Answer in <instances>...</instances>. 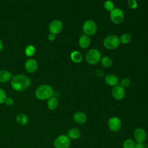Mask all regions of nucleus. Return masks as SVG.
I'll list each match as a JSON object with an SVG mask.
<instances>
[{
	"instance_id": "f257e3e1",
	"label": "nucleus",
	"mask_w": 148,
	"mask_h": 148,
	"mask_svg": "<svg viewBox=\"0 0 148 148\" xmlns=\"http://www.w3.org/2000/svg\"><path fill=\"white\" fill-rule=\"evenodd\" d=\"M31 80L24 75H17L12 77L11 86L16 91H23L29 88L31 85Z\"/></svg>"
},
{
	"instance_id": "f03ea898",
	"label": "nucleus",
	"mask_w": 148,
	"mask_h": 148,
	"mask_svg": "<svg viewBox=\"0 0 148 148\" xmlns=\"http://www.w3.org/2000/svg\"><path fill=\"white\" fill-rule=\"evenodd\" d=\"M54 95L53 88L48 84H42L39 86L35 91V96L39 100H46Z\"/></svg>"
},
{
	"instance_id": "7ed1b4c3",
	"label": "nucleus",
	"mask_w": 148,
	"mask_h": 148,
	"mask_svg": "<svg viewBox=\"0 0 148 148\" xmlns=\"http://www.w3.org/2000/svg\"><path fill=\"white\" fill-rule=\"evenodd\" d=\"M101 58V54L97 49L89 50L86 55V60L90 65H95L99 62Z\"/></svg>"
},
{
	"instance_id": "20e7f679",
	"label": "nucleus",
	"mask_w": 148,
	"mask_h": 148,
	"mask_svg": "<svg viewBox=\"0 0 148 148\" xmlns=\"http://www.w3.org/2000/svg\"><path fill=\"white\" fill-rule=\"evenodd\" d=\"M120 44V38L115 35H110L105 38L103 40V46L109 50L117 49Z\"/></svg>"
},
{
	"instance_id": "39448f33",
	"label": "nucleus",
	"mask_w": 148,
	"mask_h": 148,
	"mask_svg": "<svg viewBox=\"0 0 148 148\" xmlns=\"http://www.w3.org/2000/svg\"><path fill=\"white\" fill-rule=\"evenodd\" d=\"M55 148H69L71 146V139L65 135H61L57 136L54 141Z\"/></svg>"
},
{
	"instance_id": "423d86ee",
	"label": "nucleus",
	"mask_w": 148,
	"mask_h": 148,
	"mask_svg": "<svg viewBox=\"0 0 148 148\" xmlns=\"http://www.w3.org/2000/svg\"><path fill=\"white\" fill-rule=\"evenodd\" d=\"M97 30V26L94 21L88 20L84 23L83 25V31L85 35L87 36H92L96 33Z\"/></svg>"
},
{
	"instance_id": "0eeeda50",
	"label": "nucleus",
	"mask_w": 148,
	"mask_h": 148,
	"mask_svg": "<svg viewBox=\"0 0 148 148\" xmlns=\"http://www.w3.org/2000/svg\"><path fill=\"white\" fill-rule=\"evenodd\" d=\"M110 17L113 23L119 24L123 22L124 18V13L121 9L114 8L110 12Z\"/></svg>"
},
{
	"instance_id": "6e6552de",
	"label": "nucleus",
	"mask_w": 148,
	"mask_h": 148,
	"mask_svg": "<svg viewBox=\"0 0 148 148\" xmlns=\"http://www.w3.org/2000/svg\"><path fill=\"white\" fill-rule=\"evenodd\" d=\"M125 90L124 88L120 84H117L113 87L112 90V97L117 99L121 100L125 96Z\"/></svg>"
},
{
	"instance_id": "1a4fd4ad",
	"label": "nucleus",
	"mask_w": 148,
	"mask_h": 148,
	"mask_svg": "<svg viewBox=\"0 0 148 148\" xmlns=\"http://www.w3.org/2000/svg\"><path fill=\"white\" fill-rule=\"evenodd\" d=\"M63 28L62 22L59 20H54L52 21L49 26V29L50 33L57 34L60 33Z\"/></svg>"
},
{
	"instance_id": "9d476101",
	"label": "nucleus",
	"mask_w": 148,
	"mask_h": 148,
	"mask_svg": "<svg viewBox=\"0 0 148 148\" xmlns=\"http://www.w3.org/2000/svg\"><path fill=\"white\" fill-rule=\"evenodd\" d=\"M108 127L111 131L117 132L121 127V120L117 117H113L108 121Z\"/></svg>"
},
{
	"instance_id": "9b49d317",
	"label": "nucleus",
	"mask_w": 148,
	"mask_h": 148,
	"mask_svg": "<svg viewBox=\"0 0 148 148\" xmlns=\"http://www.w3.org/2000/svg\"><path fill=\"white\" fill-rule=\"evenodd\" d=\"M134 138L137 142L142 143L145 142L147 138V134L146 131L140 128H136L134 133Z\"/></svg>"
},
{
	"instance_id": "f8f14e48",
	"label": "nucleus",
	"mask_w": 148,
	"mask_h": 148,
	"mask_svg": "<svg viewBox=\"0 0 148 148\" xmlns=\"http://www.w3.org/2000/svg\"><path fill=\"white\" fill-rule=\"evenodd\" d=\"M25 68L27 72L29 73L35 72L38 69L37 61L34 59H29L25 63Z\"/></svg>"
},
{
	"instance_id": "ddd939ff",
	"label": "nucleus",
	"mask_w": 148,
	"mask_h": 148,
	"mask_svg": "<svg viewBox=\"0 0 148 148\" xmlns=\"http://www.w3.org/2000/svg\"><path fill=\"white\" fill-rule=\"evenodd\" d=\"M105 82L106 84L110 86H115L119 84V77L113 74H109L106 76L105 78Z\"/></svg>"
},
{
	"instance_id": "4468645a",
	"label": "nucleus",
	"mask_w": 148,
	"mask_h": 148,
	"mask_svg": "<svg viewBox=\"0 0 148 148\" xmlns=\"http://www.w3.org/2000/svg\"><path fill=\"white\" fill-rule=\"evenodd\" d=\"M91 43V40L89 36L83 35L81 36L79 39V45L82 49L87 48Z\"/></svg>"
},
{
	"instance_id": "2eb2a0df",
	"label": "nucleus",
	"mask_w": 148,
	"mask_h": 148,
	"mask_svg": "<svg viewBox=\"0 0 148 148\" xmlns=\"http://www.w3.org/2000/svg\"><path fill=\"white\" fill-rule=\"evenodd\" d=\"M87 119L86 114L82 112H77L73 115V120L77 124H83Z\"/></svg>"
},
{
	"instance_id": "dca6fc26",
	"label": "nucleus",
	"mask_w": 148,
	"mask_h": 148,
	"mask_svg": "<svg viewBox=\"0 0 148 148\" xmlns=\"http://www.w3.org/2000/svg\"><path fill=\"white\" fill-rule=\"evenodd\" d=\"M12 77V73L5 70L0 71V82L1 83H5L9 81Z\"/></svg>"
},
{
	"instance_id": "f3484780",
	"label": "nucleus",
	"mask_w": 148,
	"mask_h": 148,
	"mask_svg": "<svg viewBox=\"0 0 148 148\" xmlns=\"http://www.w3.org/2000/svg\"><path fill=\"white\" fill-rule=\"evenodd\" d=\"M67 136L72 139H77L81 136V132L77 128H73L69 129L67 132Z\"/></svg>"
},
{
	"instance_id": "a211bd4d",
	"label": "nucleus",
	"mask_w": 148,
	"mask_h": 148,
	"mask_svg": "<svg viewBox=\"0 0 148 148\" xmlns=\"http://www.w3.org/2000/svg\"><path fill=\"white\" fill-rule=\"evenodd\" d=\"M16 120L18 124L20 125H25L28 121V118L25 114L19 113L16 116Z\"/></svg>"
},
{
	"instance_id": "6ab92c4d",
	"label": "nucleus",
	"mask_w": 148,
	"mask_h": 148,
	"mask_svg": "<svg viewBox=\"0 0 148 148\" xmlns=\"http://www.w3.org/2000/svg\"><path fill=\"white\" fill-rule=\"evenodd\" d=\"M71 59L74 62H80L83 60V56L82 54L78 51H73L71 53Z\"/></svg>"
},
{
	"instance_id": "aec40b11",
	"label": "nucleus",
	"mask_w": 148,
	"mask_h": 148,
	"mask_svg": "<svg viewBox=\"0 0 148 148\" xmlns=\"http://www.w3.org/2000/svg\"><path fill=\"white\" fill-rule=\"evenodd\" d=\"M48 108L51 110H55L58 105V102L57 99L56 97H52L51 98H50V99H49L47 103Z\"/></svg>"
},
{
	"instance_id": "412c9836",
	"label": "nucleus",
	"mask_w": 148,
	"mask_h": 148,
	"mask_svg": "<svg viewBox=\"0 0 148 148\" xmlns=\"http://www.w3.org/2000/svg\"><path fill=\"white\" fill-rule=\"evenodd\" d=\"M100 61H101V65L106 68L110 67L112 64V60L108 56H103L101 57Z\"/></svg>"
},
{
	"instance_id": "4be33fe9",
	"label": "nucleus",
	"mask_w": 148,
	"mask_h": 148,
	"mask_svg": "<svg viewBox=\"0 0 148 148\" xmlns=\"http://www.w3.org/2000/svg\"><path fill=\"white\" fill-rule=\"evenodd\" d=\"M131 40V35L128 33H125L121 35V36L120 38V43L123 44H128L130 43Z\"/></svg>"
},
{
	"instance_id": "5701e85b",
	"label": "nucleus",
	"mask_w": 148,
	"mask_h": 148,
	"mask_svg": "<svg viewBox=\"0 0 148 148\" xmlns=\"http://www.w3.org/2000/svg\"><path fill=\"white\" fill-rule=\"evenodd\" d=\"M104 8L106 10L108 11V12H111L115 8H114V3L110 0H108L104 2V5H103Z\"/></svg>"
},
{
	"instance_id": "b1692460",
	"label": "nucleus",
	"mask_w": 148,
	"mask_h": 148,
	"mask_svg": "<svg viewBox=\"0 0 148 148\" xmlns=\"http://www.w3.org/2000/svg\"><path fill=\"white\" fill-rule=\"evenodd\" d=\"M35 53V48L34 46L29 45L26 47L25 50V53L27 56L31 57Z\"/></svg>"
},
{
	"instance_id": "393cba45",
	"label": "nucleus",
	"mask_w": 148,
	"mask_h": 148,
	"mask_svg": "<svg viewBox=\"0 0 148 148\" xmlns=\"http://www.w3.org/2000/svg\"><path fill=\"white\" fill-rule=\"evenodd\" d=\"M135 143L130 139L125 140L123 143V148H135Z\"/></svg>"
},
{
	"instance_id": "a878e982",
	"label": "nucleus",
	"mask_w": 148,
	"mask_h": 148,
	"mask_svg": "<svg viewBox=\"0 0 148 148\" xmlns=\"http://www.w3.org/2000/svg\"><path fill=\"white\" fill-rule=\"evenodd\" d=\"M127 5L130 9H135L138 7V3L136 0H128Z\"/></svg>"
},
{
	"instance_id": "bb28decb",
	"label": "nucleus",
	"mask_w": 148,
	"mask_h": 148,
	"mask_svg": "<svg viewBox=\"0 0 148 148\" xmlns=\"http://www.w3.org/2000/svg\"><path fill=\"white\" fill-rule=\"evenodd\" d=\"M6 98L7 97L5 91L2 88H0V104L4 103Z\"/></svg>"
},
{
	"instance_id": "cd10ccee",
	"label": "nucleus",
	"mask_w": 148,
	"mask_h": 148,
	"mask_svg": "<svg viewBox=\"0 0 148 148\" xmlns=\"http://www.w3.org/2000/svg\"><path fill=\"white\" fill-rule=\"evenodd\" d=\"M131 84V81L128 78H124L121 80V82H120V85L124 87H128Z\"/></svg>"
},
{
	"instance_id": "c85d7f7f",
	"label": "nucleus",
	"mask_w": 148,
	"mask_h": 148,
	"mask_svg": "<svg viewBox=\"0 0 148 148\" xmlns=\"http://www.w3.org/2000/svg\"><path fill=\"white\" fill-rule=\"evenodd\" d=\"M5 104L8 106H12L14 104L13 99L10 97H7L5 101Z\"/></svg>"
},
{
	"instance_id": "c756f323",
	"label": "nucleus",
	"mask_w": 148,
	"mask_h": 148,
	"mask_svg": "<svg viewBox=\"0 0 148 148\" xmlns=\"http://www.w3.org/2000/svg\"><path fill=\"white\" fill-rule=\"evenodd\" d=\"M56 39V34L50 33L48 35V39L50 41H53Z\"/></svg>"
},
{
	"instance_id": "7c9ffc66",
	"label": "nucleus",
	"mask_w": 148,
	"mask_h": 148,
	"mask_svg": "<svg viewBox=\"0 0 148 148\" xmlns=\"http://www.w3.org/2000/svg\"><path fill=\"white\" fill-rule=\"evenodd\" d=\"M95 74L98 77H102L103 75V73L102 72V71L100 70V69H98L95 71Z\"/></svg>"
},
{
	"instance_id": "2f4dec72",
	"label": "nucleus",
	"mask_w": 148,
	"mask_h": 148,
	"mask_svg": "<svg viewBox=\"0 0 148 148\" xmlns=\"http://www.w3.org/2000/svg\"><path fill=\"white\" fill-rule=\"evenodd\" d=\"M135 148H144V145L142 143L138 142L135 144Z\"/></svg>"
},
{
	"instance_id": "473e14b6",
	"label": "nucleus",
	"mask_w": 148,
	"mask_h": 148,
	"mask_svg": "<svg viewBox=\"0 0 148 148\" xmlns=\"http://www.w3.org/2000/svg\"><path fill=\"white\" fill-rule=\"evenodd\" d=\"M2 49H3V43H2V40L0 39V52L1 51Z\"/></svg>"
}]
</instances>
